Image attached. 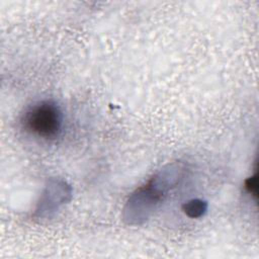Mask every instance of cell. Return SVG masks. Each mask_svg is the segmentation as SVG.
Wrapping results in <instances>:
<instances>
[{"label":"cell","instance_id":"2","mask_svg":"<svg viewBox=\"0 0 259 259\" xmlns=\"http://www.w3.org/2000/svg\"><path fill=\"white\" fill-rule=\"evenodd\" d=\"M20 125L33 138L53 141L63 131L64 114L60 105L54 100L36 101L25 108L20 116Z\"/></svg>","mask_w":259,"mask_h":259},{"label":"cell","instance_id":"4","mask_svg":"<svg viewBox=\"0 0 259 259\" xmlns=\"http://www.w3.org/2000/svg\"><path fill=\"white\" fill-rule=\"evenodd\" d=\"M208 204L200 198H192L182 204L183 212L190 219H199L207 211Z\"/></svg>","mask_w":259,"mask_h":259},{"label":"cell","instance_id":"1","mask_svg":"<svg viewBox=\"0 0 259 259\" xmlns=\"http://www.w3.org/2000/svg\"><path fill=\"white\" fill-rule=\"evenodd\" d=\"M185 167L172 163L159 170L146 184L137 188L127 198L122 217L128 225L146 222L163 203L167 193L183 179Z\"/></svg>","mask_w":259,"mask_h":259},{"label":"cell","instance_id":"5","mask_svg":"<svg viewBox=\"0 0 259 259\" xmlns=\"http://www.w3.org/2000/svg\"><path fill=\"white\" fill-rule=\"evenodd\" d=\"M244 187L250 195H252L255 199H257V197H258V175H257V173L248 177L245 180Z\"/></svg>","mask_w":259,"mask_h":259},{"label":"cell","instance_id":"3","mask_svg":"<svg viewBox=\"0 0 259 259\" xmlns=\"http://www.w3.org/2000/svg\"><path fill=\"white\" fill-rule=\"evenodd\" d=\"M70 188L64 181H55L49 184L39 200L37 212H40V214H48L55 211L56 208L58 209V207L66 201L67 196H70Z\"/></svg>","mask_w":259,"mask_h":259}]
</instances>
